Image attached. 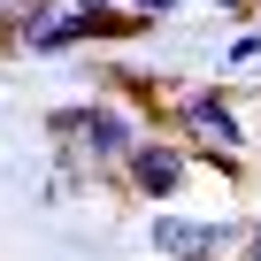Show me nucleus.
I'll use <instances>...</instances> for the list:
<instances>
[{"instance_id":"423d86ee","label":"nucleus","mask_w":261,"mask_h":261,"mask_svg":"<svg viewBox=\"0 0 261 261\" xmlns=\"http://www.w3.org/2000/svg\"><path fill=\"white\" fill-rule=\"evenodd\" d=\"M253 62H261V16H253L246 31L223 39V69H253Z\"/></svg>"},{"instance_id":"f03ea898","label":"nucleus","mask_w":261,"mask_h":261,"mask_svg":"<svg viewBox=\"0 0 261 261\" xmlns=\"http://www.w3.org/2000/svg\"><path fill=\"white\" fill-rule=\"evenodd\" d=\"M146 253L154 261H238L246 253V207H154L146 215Z\"/></svg>"},{"instance_id":"9d476101","label":"nucleus","mask_w":261,"mask_h":261,"mask_svg":"<svg viewBox=\"0 0 261 261\" xmlns=\"http://www.w3.org/2000/svg\"><path fill=\"white\" fill-rule=\"evenodd\" d=\"M238 261H261V207H246V253Z\"/></svg>"},{"instance_id":"f257e3e1","label":"nucleus","mask_w":261,"mask_h":261,"mask_svg":"<svg viewBox=\"0 0 261 261\" xmlns=\"http://www.w3.org/2000/svg\"><path fill=\"white\" fill-rule=\"evenodd\" d=\"M162 130H177V139L200 154L207 177H230V185H238L246 162H253V130H246L230 85H185V92L169 100V123H162Z\"/></svg>"},{"instance_id":"20e7f679","label":"nucleus","mask_w":261,"mask_h":261,"mask_svg":"<svg viewBox=\"0 0 261 261\" xmlns=\"http://www.w3.org/2000/svg\"><path fill=\"white\" fill-rule=\"evenodd\" d=\"M115 177H123V200H139V207H169V200H185L207 169H200V154L177 139V130H154V139L130 154Z\"/></svg>"},{"instance_id":"6e6552de","label":"nucleus","mask_w":261,"mask_h":261,"mask_svg":"<svg viewBox=\"0 0 261 261\" xmlns=\"http://www.w3.org/2000/svg\"><path fill=\"white\" fill-rule=\"evenodd\" d=\"M200 8H215V16H238V23H253V16H261V0H200Z\"/></svg>"},{"instance_id":"f8f14e48","label":"nucleus","mask_w":261,"mask_h":261,"mask_svg":"<svg viewBox=\"0 0 261 261\" xmlns=\"http://www.w3.org/2000/svg\"><path fill=\"white\" fill-rule=\"evenodd\" d=\"M69 8H130V0H69Z\"/></svg>"},{"instance_id":"9b49d317","label":"nucleus","mask_w":261,"mask_h":261,"mask_svg":"<svg viewBox=\"0 0 261 261\" xmlns=\"http://www.w3.org/2000/svg\"><path fill=\"white\" fill-rule=\"evenodd\" d=\"M0 54H23V46H16V23H8V16H0Z\"/></svg>"},{"instance_id":"0eeeda50","label":"nucleus","mask_w":261,"mask_h":261,"mask_svg":"<svg viewBox=\"0 0 261 261\" xmlns=\"http://www.w3.org/2000/svg\"><path fill=\"white\" fill-rule=\"evenodd\" d=\"M46 139H77V100H62V108H46Z\"/></svg>"},{"instance_id":"ddd939ff","label":"nucleus","mask_w":261,"mask_h":261,"mask_svg":"<svg viewBox=\"0 0 261 261\" xmlns=\"http://www.w3.org/2000/svg\"><path fill=\"white\" fill-rule=\"evenodd\" d=\"M16 8H23V0H0V16H16Z\"/></svg>"},{"instance_id":"1a4fd4ad","label":"nucleus","mask_w":261,"mask_h":261,"mask_svg":"<svg viewBox=\"0 0 261 261\" xmlns=\"http://www.w3.org/2000/svg\"><path fill=\"white\" fill-rule=\"evenodd\" d=\"M130 8H139V16H146V23H169V16H177V8H185V0H130Z\"/></svg>"},{"instance_id":"39448f33","label":"nucleus","mask_w":261,"mask_h":261,"mask_svg":"<svg viewBox=\"0 0 261 261\" xmlns=\"http://www.w3.org/2000/svg\"><path fill=\"white\" fill-rule=\"evenodd\" d=\"M23 54H31V62H69V54H92V31H85V16L62 0V16L39 23V31L23 39Z\"/></svg>"},{"instance_id":"7ed1b4c3","label":"nucleus","mask_w":261,"mask_h":261,"mask_svg":"<svg viewBox=\"0 0 261 261\" xmlns=\"http://www.w3.org/2000/svg\"><path fill=\"white\" fill-rule=\"evenodd\" d=\"M154 130H162V123H154L146 108H130V100H115V92L77 100V146H85V162H92L100 177H115L130 154L154 139Z\"/></svg>"}]
</instances>
